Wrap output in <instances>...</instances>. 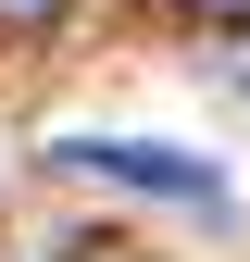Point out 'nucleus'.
Segmentation results:
<instances>
[{
  "instance_id": "nucleus-1",
  "label": "nucleus",
  "mask_w": 250,
  "mask_h": 262,
  "mask_svg": "<svg viewBox=\"0 0 250 262\" xmlns=\"http://www.w3.org/2000/svg\"><path fill=\"white\" fill-rule=\"evenodd\" d=\"M62 175H113V187H150V200H225V175L187 150H138V138H62L50 150Z\"/></svg>"
},
{
  "instance_id": "nucleus-2",
  "label": "nucleus",
  "mask_w": 250,
  "mask_h": 262,
  "mask_svg": "<svg viewBox=\"0 0 250 262\" xmlns=\"http://www.w3.org/2000/svg\"><path fill=\"white\" fill-rule=\"evenodd\" d=\"M0 13H25V0H0Z\"/></svg>"
}]
</instances>
